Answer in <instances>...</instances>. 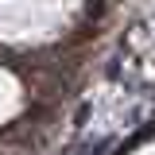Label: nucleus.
Returning <instances> with one entry per match:
<instances>
[{"mask_svg": "<svg viewBox=\"0 0 155 155\" xmlns=\"http://www.w3.org/2000/svg\"><path fill=\"white\" fill-rule=\"evenodd\" d=\"M140 155H155V147H151V151H140Z\"/></svg>", "mask_w": 155, "mask_h": 155, "instance_id": "obj_1", "label": "nucleus"}]
</instances>
